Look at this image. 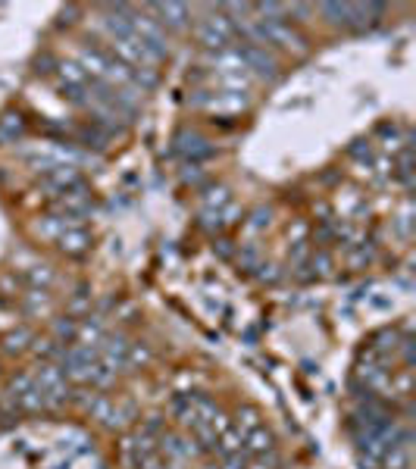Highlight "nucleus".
<instances>
[{"instance_id":"35","label":"nucleus","mask_w":416,"mask_h":469,"mask_svg":"<svg viewBox=\"0 0 416 469\" xmlns=\"http://www.w3.org/2000/svg\"><path fill=\"white\" fill-rule=\"evenodd\" d=\"M216 254H219V256H226V260H228V256H232V241L219 238V241H216Z\"/></svg>"},{"instance_id":"12","label":"nucleus","mask_w":416,"mask_h":469,"mask_svg":"<svg viewBox=\"0 0 416 469\" xmlns=\"http://www.w3.org/2000/svg\"><path fill=\"white\" fill-rule=\"evenodd\" d=\"M26 135V122L19 113H3L0 116V144H13Z\"/></svg>"},{"instance_id":"32","label":"nucleus","mask_w":416,"mask_h":469,"mask_svg":"<svg viewBox=\"0 0 416 469\" xmlns=\"http://www.w3.org/2000/svg\"><path fill=\"white\" fill-rule=\"evenodd\" d=\"M219 469H247V460L241 454H232V456H222V466Z\"/></svg>"},{"instance_id":"17","label":"nucleus","mask_w":416,"mask_h":469,"mask_svg":"<svg viewBox=\"0 0 416 469\" xmlns=\"http://www.w3.org/2000/svg\"><path fill=\"white\" fill-rule=\"evenodd\" d=\"M57 69H60V75H63V85H69V88H88V75H85V69L78 66V63H57Z\"/></svg>"},{"instance_id":"3","label":"nucleus","mask_w":416,"mask_h":469,"mask_svg":"<svg viewBox=\"0 0 416 469\" xmlns=\"http://www.w3.org/2000/svg\"><path fill=\"white\" fill-rule=\"evenodd\" d=\"M157 450H163L166 460H191V456L201 454V447L194 444V438L182 435V431H166V435L157 438Z\"/></svg>"},{"instance_id":"28","label":"nucleus","mask_w":416,"mask_h":469,"mask_svg":"<svg viewBox=\"0 0 416 469\" xmlns=\"http://www.w3.org/2000/svg\"><path fill=\"white\" fill-rule=\"evenodd\" d=\"M285 16H291L294 22H310V16H313V6H310V3H285Z\"/></svg>"},{"instance_id":"18","label":"nucleus","mask_w":416,"mask_h":469,"mask_svg":"<svg viewBox=\"0 0 416 469\" xmlns=\"http://www.w3.org/2000/svg\"><path fill=\"white\" fill-rule=\"evenodd\" d=\"M378 463H382L385 469H410V444H397V447H388Z\"/></svg>"},{"instance_id":"10","label":"nucleus","mask_w":416,"mask_h":469,"mask_svg":"<svg viewBox=\"0 0 416 469\" xmlns=\"http://www.w3.org/2000/svg\"><path fill=\"white\" fill-rule=\"evenodd\" d=\"M216 450H219L222 456L241 454V450H244V435H241V431L228 422L226 429H219V435H216Z\"/></svg>"},{"instance_id":"2","label":"nucleus","mask_w":416,"mask_h":469,"mask_svg":"<svg viewBox=\"0 0 416 469\" xmlns=\"http://www.w3.org/2000/svg\"><path fill=\"white\" fill-rule=\"evenodd\" d=\"M235 54H238L241 66L251 69V72H257L260 79H266V81H276L278 79V60H276V54H272V50L260 47V44L241 41L238 47H235Z\"/></svg>"},{"instance_id":"6","label":"nucleus","mask_w":416,"mask_h":469,"mask_svg":"<svg viewBox=\"0 0 416 469\" xmlns=\"http://www.w3.org/2000/svg\"><path fill=\"white\" fill-rule=\"evenodd\" d=\"M385 13V3H347V28L369 31Z\"/></svg>"},{"instance_id":"27","label":"nucleus","mask_w":416,"mask_h":469,"mask_svg":"<svg viewBox=\"0 0 416 469\" xmlns=\"http://www.w3.org/2000/svg\"><path fill=\"white\" fill-rule=\"evenodd\" d=\"M28 281H32L35 288H44L47 291V285L53 281V269L51 266H32L28 269Z\"/></svg>"},{"instance_id":"9","label":"nucleus","mask_w":416,"mask_h":469,"mask_svg":"<svg viewBox=\"0 0 416 469\" xmlns=\"http://www.w3.org/2000/svg\"><path fill=\"white\" fill-rule=\"evenodd\" d=\"M244 447L251 450V454L263 456V454H269V450H276V435H272L266 425H257L253 431L244 435Z\"/></svg>"},{"instance_id":"14","label":"nucleus","mask_w":416,"mask_h":469,"mask_svg":"<svg viewBox=\"0 0 416 469\" xmlns=\"http://www.w3.org/2000/svg\"><path fill=\"white\" fill-rule=\"evenodd\" d=\"M188 404H191V410L197 413V419H201V422H213V419L219 416V406H216V400L207 397V394H188Z\"/></svg>"},{"instance_id":"7","label":"nucleus","mask_w":416,"mask_h":469,"mask_svg":"<svg viewBox=\"0 0 416 469\" xmlns=\"http://www.w3.org/2000/svg\"><path fill=\"white\" fill-rule=\"evenodd\" d=\"M78 66L85 69V75H88L91 81H94V79L103 81V75H107V66H110V56L103 54V50H97V47H85L82 56H78Z\"/></svg>"},{"instance_id":"36","label":"nucleus","mask_w":416,"mask_h":469,"mask_svg":"<svg viewBox=\"0 0 416 469\" xmlns=\"http://www.w3.org/2000/svg\"><path fill=\"white\" fill-rule=\"evenodd\" d=\"M247 469H269V466H266V463H251Z\"/></svg>"},{"instance_id":"24","label":"nucleus","mask_w":416,"mask_h":469,"mask_svg":"<svg viewBox=\"0 0 416 469\" xmlns=\"http://www.w3.org/2000/svg\"><path fill=\"white\" fill-rule=\"evenodd\" d=\"M226 204H228V188H222V185L207 188V194H203V210H222Z\"/></svg>"},{"instance_id":"1","label":"nucleus","mask_w":416,"mask_h":469,"mask_svg":"<svg viewBox=\"0 0 416 469\" xmlns=\"http://www.w3.org/2000/svg\"><path fill=\"white\" fill-rule=\"evenodd\" d=\"M194 35H197V41L203 44L207 50H228L232 47V41H235V25H232V19L226 16V13H219V6H216L210 16H203L201 22L194 25Z\"/></svg>"},{"instance_id":"34","label":"nucleus","mask_w":416,"mask_h":469,"mask_svg":"<svg viewBox=\"0 0 416 469\" xmlns=\"http://www.w3.org/2000/svg\"><path fill=\"white\" fill-rule=\"evenodd\" d=\"M182 179H185V181H201V179H203L201 166H197V163H191V166H188V169H185V172H182Z\"/></svg>"},{"instance_id":"33","label":"nucleus","mask_w":416,"mask_h":469,"mask_svg":"<svg viewBox=\"0 0 416 469\" xmlns=\"http://www.w3.org/2000/svg\"><path fill=\"white\" fill-rule=\"evenodd\" d=\"M35 66H38V72H44V75H47V72H53L51 66H57V60H53L51 54H41L38 60H35Z\"/></svg>"},{"instance_id":"21","label":"nucleus","mask_w":416,"mask_h":469,"mask_svg":"<svg viewBox=\"0 0 416 469\" xmlns=\"http://www.w3.org/2000/svg\"><path fill=\"white\" fill-rule=\"evenodd\" d=\"M319 13L338 28H347V3H319Z\"/></svg>"},{"instance_id":"25","label":"nucleus","mask_w":416,"mask_h":469,"mask_svg":"<svg viewBox=\"0 0 416 469\" xmlns=\"http://www.w3.org/2000/svg\"><path fill=\"white\" fill-rule=\"evenodd\" d=\"M82 141L88 144V147H107L110 135L101 129V125H94V122H91V125H85V129H82Z\"/></svg>"},{"instance_id":"13","label":"nucleus","mask_w":416,"mask_h":469,"mask_svg":"<svg viewBox=\"0 0 416 469\" xmlns=\"http://www.w3.org/2000/svg\"><path fill=\"white\" fill-rule=\"evenodd\" d=\"M35 341V331L28 329V325H19V329H13V331H7L3 335V350L7 354H22V350H28V344Z\"/></svg>"},{"instance_id":"16","label":"nucleus","mask_w":416,"mask_h":469,"mask_svg":"<svg viewBox=\"0 0 416 469\" xmlns=\"http://www.w3.org/2000/svg\"><path fill=\"white\" fill-rule=\"evenodd\" d=\"M51 331H53V338H57L60 344H72V341L78 338V319H72V316H60V319H53Z\"/></svg>"},{"instance_id":"37","label":"nucleus","mask_w":416,"mask_h":469,"mask_svg":"<svg viewBox=\"0 0 416 469\" xmlns=\"http://www.w3.org/2000/svg\"><path fill=\"white\" fill-rule=\"evenodd\" d=\"M207 469H219V466H207Z\"/></svg>"},{"instance_id":"30","label":"nucleus","mask_w":416,"mask_h":469,"mask_svg":"<svg viewBox=\"0 0 416 469\" xmlns=\"http://www.w3.org/2000/svg\"><path fill=\"white\" fill-rule=\"evenodd\" d=\"M269 216H272L269 206H260V210H253V216H251V222H247V229H251V231L266 229V225H269Z\"/></svg>"},{"instance_id":"23","label":"nucleus","mask_w":416,"mask_h":469,"mask_svg":"<svg viewBox=\"0 0 416 469\" xmlns=\"http://www.w3.org/2000/svg\"><path fill=\"white\" fill-rule=\"evenodd\" d=\"M197 225H201L203 231H222L226 229V219H222V210H203L201 216H197Z\"/></svg>"},{"instance_id":"5","label":"nucleus","mask_w":416,"mask_h":469,"mask_svg":"<svg viewBox=\"0 0 416 469\" xmlns=\"http://www.w3.org/2000/svg\"><path fill=\"white\" fill-rule=\"evenodd\" d=\"M176 154H182L185 160H191V163H197V160H203V156H210L213 154V147H210V141L201 135V131H178L176 135Z\"/></svg>"},{"instance_id":"29","label":"nucleus","mask_w":416,"mask_h":469,"mask_svg":"<svg viewBox=\"0 0 416 469\" xmlns=\"http://www.w3.org/2000/svg\"><path fill=\"white\" fill-rule=\"evenodd\" d=\"M310 266H313V275H328V269H332V256H328L326 250H313Z\"/></svg>"},{"instance_id":"4","label":"nucleus","mask_w":416,"mask_h":469,"mask_svg":"<svg viewBox=\"0 0 416 469\" xmlns=\"http://www.w3.org/2000/svg\"><path fill=\"white\" fill-rule=\"evenodd\" d=\"M147 10L157 13V22L163 28L185 31L191 25V10L185 3H147Z\"/></svg>"},{"instance_id":"8","label":"nucleus","mask_w":416,"mask_h":469,"mask_svg":"<svg viewBox=\"0 0 416 469\" xmlns=\"http://www.w3.org/2000/svg\"><path fill=\"white\" fill-rule=\"evenodd\" d=\"M57 247L63 250V254H69V256H82L85 250L91 247V235L78 225V229H66L63 235L57 238Z\"/></svg>"},{"instance_id":"31","label":"nucleus","mask_w":416,"mask_h":469,"mask_svg":"<svg viewBox=\"0 0 416 469\" xmlns=\"http://www.w3.org/2000/svg\"><path fill=\"white\" fill-rule=\"evenodd\" d=\"M260 272H257V279L260 281H278V272H276V266L272 263H260Z\"/></svg>"},{"instance_id":"11","label":"nucleus","mask_w":416,"mask_h":469,"mask_svg":"<svg viewBox=\"0 0 416 469\" xmlns=\"http://www.w3.org/2000/svg\"><path fill=\"white\" fill-rule=\"evenodd\" d=\"M103 335H107V329H103V319L101 316H88L78 322V344H91V347H97V344L103 341Z\"/></svg>"},{"instance_id":"26","label":"nucleus","mask_w":416,"mask_h":469,"mask_svg":"<svg viewBox=\"0 0 416 469\" xmlns=\"http://www.w3.org/2000/svg\"><path fill=\"white\" fill-rule=\"evenodd\" d=\"M238 266L244 269V272H253V269L260 266V254H257V247H253V244H244V247H241Z\"/></svg>"},{"instance_id":"22","label":"nucleus","mask_w":416,"mask_h":469,"mask_svg":"<svg viewBox=\"0 0 416 469\" xmlns=\"http://www.w3.org/2000/svg\"><path fill=\"white\" fill-rule=\"evenodd\" d=\"M22 306H26V313L47 310V306H51V294H47L44 288H32V291L26 294V300H22Z\"/></svg>"},{"instance_id":"19","label":"nucleus","mask_w":416,"mask_h":469,"mask_svg":"<svg viewBox=\"0 0 416 469\" xmlns=\"http://www.w3.org/2000/svg\"><path fill=\"white\" fill-rule=\"evenodd\" d=\"M260 425V410L251 404L238 406V413H235V429L241 431V435H247V431H253Z\"/></svg>"},{"instance_id":"20","label":"nucleus","mask_w":416,"mask_h":469,"mask_svg":"<svg viewBox=\"0 0 416 469\" xmlns=\"http://www.w3.org/2000/svg\"><path fill=\"white\" fill-rule=\"evenodd\" d=\"M147 360H151V347H147V344H141V341L128 344V354H126V369H138V366H144Z\"/></svg>"},{"instance_id":"15","label":"nucleus","mask_w":416,"mask_h":469,"mask_svg":"<svg viewBox=\"0 0 416 469\" xmlns=\"http://www.w3.org/2000/svg\"><path fill=\"white\" fill-rule=\"evenodd\" d=\"M35 388H38V381H35L32 372H16V375H10V381H7V397L16 400V397H22V394L35 391Z\"/></svg>"}]
</instances>
